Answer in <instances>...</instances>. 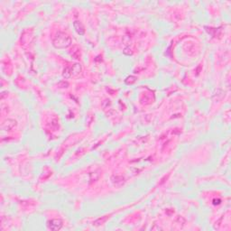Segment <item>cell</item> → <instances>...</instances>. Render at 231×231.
<instances>
[{
    "label": "cell",
    "mask_w": 231,
    "mask_h": 231,
    "mask_svg": "<svg viewBox=\"0 0 231 231\" xmlns=\"http://www.w3.org/2000/svg\"><path fill=\"white\" fill-rule=\"evenodd\" d=\"M72 44V38L63 32H58L53 39V45L56 49H65Z\"/></svg>",
    "instance_id": "1"
},
{
    "label": "cell",
    "mask_w": 231,
    "mask_h": 231,
    "mask_svg": "<svg viewBox=\"0 0 231 231\" xmlns=\"http://www.w3.org/2000/svg\"><path fill=\"white\" fill-rule=\"evenodd\" d=\"M220 202H221V201L219 200V199H218V200H213V204L214 205H219V204H220Z\"/></svg>",
    "instance_id": "7"
},
{
    "label": "cell",
    "mask_w": 231,
    "mask_h": 231,
    "mask_svg": "<svg viewBox=\"0 0 231 231\" xmlns=\"http://www.w3.org/2000/svg\"><path fill=\"white\" fill-rule=\"evenodd\" d=\"M63 222L62 219H52L47 222V227L52 230H59L62 228Z\"/></svg>",
    "instance_id": "3"
},
{
    "label": "cell",
    "mask_w": 231,
    "mask_h": 231,
    "mask_svg": "<svg viewBox=\"0 0 231 231\" xmlns=\"http://www.w3.org/2000/svg\"><path fill=\"white\" fill-rule=\"evenodd\" d=\"M16 125V122L15 120H12V119H7L6 120L3 124H2V129L7 130V131H9L11 130Z\"/></svg>",
    "instance_id": "4"
},
{
    "label": "cell",
    "mask_w": 231,
    "mask_h": 231,
    "mask_svg": "<svg viewBox=\"0 0 231 231\" xmlns=\"http://www.w3.org/2000/svg\"><path fill=\"white\" fill-rule=\"evenodd\" d=\"M109 219V216H105V217H102V218H99V219H98L96 221L94 222V225L95 226H99V225H101L103 223H105V222L107 221V219Z\"/></svg>",
    "instance_id": "6"
},
{
    "label": "cell",
    "mask_w": 231,
    "mask_h": 231,
    "mask_svg": "<svg viewBox=\"0 0 231 231\" xmlns=\"http://www.w3.org/2000/svg\"><path fill=\"white\" fill-rule=\"evenodd\" d=\"M73 26L75 31L80 35H83L85 34V29H84L83 25L80 22V21H75L73 23Z\"/></svg>",
    "instance_id": "5"
},
{
    "label": "cell",
    "mask_w": 231,
    "mask_h": 231,
    "mask_svg": "<svg viewBox=\"0 0 231 231\" xmlns=\"http://www.w3.org/2000/svg\"><path fill=\"white\" fill-rule=\"evenodd\" d=\"M81 70H82V68L80 63H75V64L71 65V66H67L63 70L62 76L65 79H70L72 77H75V76L79 75L81 72Z\"/></svg>",
    "instance_id": "2"
}]
</instances>
